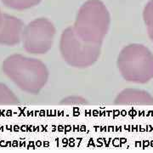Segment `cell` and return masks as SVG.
<instances>
[{
    "label": "cell",
    "mask_w": 153,
    "mask_h": 153,
    "mask_svg": "<svg viewBox=\"0 0 153 153\" xmlns=\"http://www.w3.org/2000/svg\"><path fill=\"white\" fill-rule=\"evenodd\" d=\"M24 23L22 20L8 14H4L0 25V45L16 46L22 41Z\"/></svg>",
    "instance_id": "6"
},
{
    "label": "cell",
    "mask_w": 153,
    "mask_h": 153,
    "mask_svg": "<svg viewBox=\"0 0 153 153\" xmlns=\"http://www.w3.org/2000/svg\"><path fill=\"white\" fill-rule=\"evenodd\" d=\"M87 103L88 101L86 99L82 98L81 96H76V95L66 97L60 101V104L68 105H83Z\"/></svg>",
    "instance_id": "11"
},
{
    "label": "cell",
    "mask_w": 153,
    "mask_h": 153,
    "mask_svg": "<svg viewBox=\"0 0 153 153\" xmlns=\"http://www.w3.org/2000/svg\"><path fill=\"white\" fill-rule=\"evenodd\" d=\"M100 44L85 41L75 32L73 27L66 28L60 36V51L63 60L75 68H87L99 60Z\"/></svg>",
    "instance_id": "4"
},
{
    "label": "cell",
    "mask_w": 153,
    "mask_h": 153,
    "mask_svg": "<svg viewBox=\"0 0 153 153\" xmlns=\"http://www.w3.org/2000/svg\"><path fill=\"white\" fill-rule=\"evenodd\" d=\"M42 0H2L3 4L13 10H24L38 5Z\"/></svg>",
    "instance_id": "9"
},
{
    "label": "cell",
    "mask_w": 153,
    "mask_h": 153,
    "mask_svg": "<svg viewBox=\"0 0 153 153\" xmlns=\"http://www.w3.org/2000/svg\"><path fill=\"white\" fill-rule=\"evenodd\" d=\"M117 63L121 75L128 82L146 83L153 78V54L143 44L125 46Z\"/></svg>",
    "instance_id": "3"
},
{
    "label": "cell",
    "mask_w": 153,
    "mask_h": 153,
    "mask_svg": "<svg viewBox=\"0 0 153 153\" xmlns=\"http://www.w3.org/2000/svg\"><path fill=\"white\" fill-rule=\"evenodd\" d=\"M2 70L20 89L32 94L40 93L49 80V70L42 60L21 54L8 56Z\"/></svg>",
    "instance_id": "1"
},
{
    "label": "cell",
    "mask_w": 153,
    "mask_h": 153,
    "mask_svg": "<svg viewBox=\"0 0 153 153\" xmlns=\"http://www.w3.org/2000/svg\"><path fill=\"white\" fill-rule=\"evenodd\" d=\"M3 16H4V14L2 13V11H1V10H0V25H1L2 21H3Z\"/></svg>",
    "instance_id": "13"
},
{
    "label": "cell",
    "mask_w": 153,
    "mask_h": 153,
    "mask_svg": "<svg viewBox=\"0 0 153 153\" xmlns=\"http://www.w3.org/2000/svg\"><path fill=\"white\" fill-rule=\"evenodd\" d=\"M148 35H149V38L152 40V42L153 43V29H147Z\"/></svg>",
    "instance_id": "12"
},
{
    "label": "cell",
    "mask_w": 153,
    "mask_h": 153,
    "mask_svg": "<svg viewBox=\"0 0 153 153\" xmlns=\"http://www.w3.org/2000/svg\"><path fill=\"white\" fill-rule=\"evenodd\" d=\"M143 19L147 29H153V0H150L143 11Z\"/></svg>",
    "instance_id": "10"
},
{
    "label": "cell",
    "mask_w": 153,
    "mask_h": 153,
    "mask_svg": "<svg viewBox=\"0 0 153 153\" xmlns=\"http://www.w3.org/2000/svg\"><path fill=\"white\" fill-rule=\"evenodd\" d=\"M114 103L118 105H153V96L139 88H125L117 95Z\"/></svg>",
    "instance_id": "7"
},
{
    "label": "cell",
    "mask_w": 153,
    "mask_h": 153,
    "mask_svg": "<svg viewBox=\"0 0 153 153\" xmlns=\"http://www.w3.org/2000/svg\"><path fill=\"white\" fill-rule=\"evenodd\" d=\"M20 103V100L6 84L0 82V105H13Z\"/></svg>",
    "instance_id": "8"
},
{
    "label": "cell",
    "mask_w": 153,
    "mask_h": 153,
    "mask_svg": "<svg viewBox=\"0 0 153 153\" xmlns=\"http://www.w3.org/2000/svg\"><path fill=\"white\" fill-rule=\"evenodd\" d=\"M55 34V25L49 19H35L24 27L23 48L31 55H44L52 48Z\"/></svg>",
    "instance_id": "5"
},
{
    "label": "cell",
    "mask_w": 153,
    "mask_h": 153,
    "mask_svg": "<svg viewBox=\"0 0 153 153\" xmlns=\"http://www.w3.org/2000/svg\"><path fill=\"white\" fill-rule=\"evenodd\" d=\"M111 25V16L100 0H88L76 14L73 28L80 38L102 44Z\"/></svg>",
    "instance_id": "2"
}]
</instances>
